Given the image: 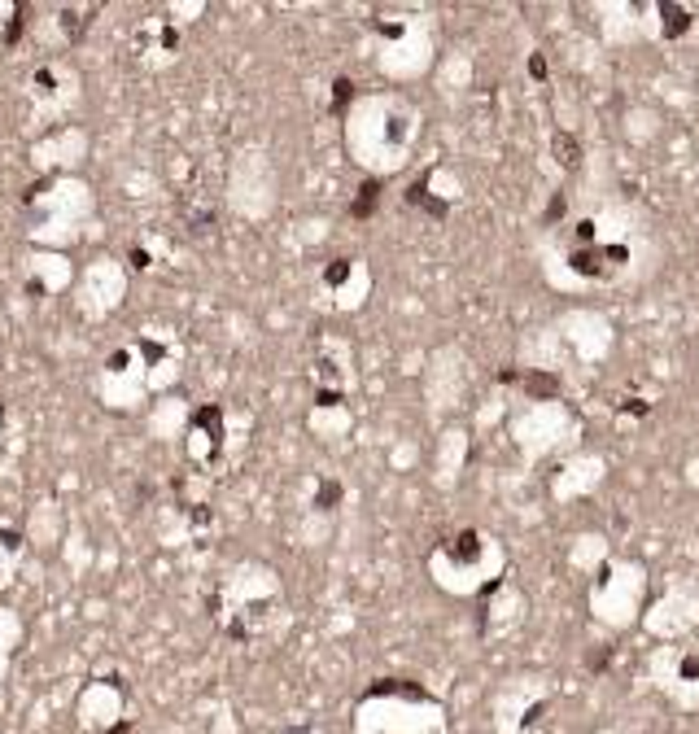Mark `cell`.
<instances>
[{
  "instance_id": "6da1fadb",
  "label": "cell",
  "mask_w": 699,
  "mask_h": 734,
  "mask_svg": "<svg viewBox=\"0 0 699 734\" xmlns=\"http://www.w3.org/2000/svg\"><path fill=\"white\" fill-rule=\"evenodd\" d=\"M555 153H564V158H560L564 167H573V162H577V145L568 136H555Z\"/></svg>"
},
{
  "instance_id": "7a4b0ae2",
  "label": "cell",
  "mask_w": 699,
  "mask_h": 734,
  "mask_svg": "<svg viewBox=\"0 0 699 734\" xmlns=\"http://www.w3.org/2000/svg\"><path fill=\"white\" fill-rule=\"evenodd\" d=\"M665 14H669V31H682V27H686V14H682V9H673V5H669Z\"/></svg>"
}]
</instances>
